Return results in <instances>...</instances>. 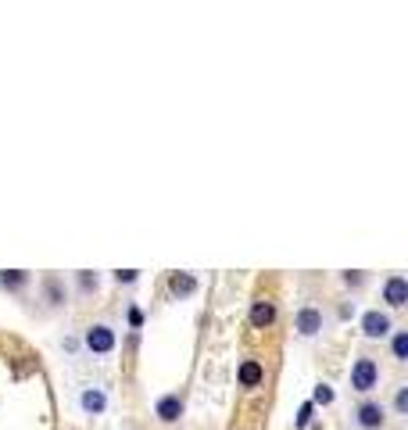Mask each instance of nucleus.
Segmentation results:
<instances>
[{
  "instance_id": "f257e3e1",
  "label": "nucleus",
  "mask_w": 408,
  "mask_h": 430,
  "mask_svg": "<svg viewBox=\"0 0 408 430\" xmlns=\"http://www.w3.org/2000/svg\"><path fill=\"white\" fill-rule=\"evenodd\" d=\"M380 384V366L369 359V355H362L355 366H351V388L355 391H373Z\"/></svg>"
},
{
  "instance_id": "f03ea898",
  "label": "nucleus",
  "mask_w": 408,
  "mask_h": 430,
  "mask_svg": "<svg viewBox=\"0 0 408 430\" xmlns=\"http://www.w3.org/2000/svg\"><path fill=\"white\" fill-rule=\"evenodd\" d=\"M86 348H90V351H97V355H107V351L115 348V330H111V327H104V322L90 327V330H86Z\"/></svg>"
},
{
  "instance_id": "7ed1b4c3",
  "label": "nucleus",
  "mask_w": 408,
  "mask_h": 430,
  "mask_svg": "<svg viewBox=\"0 0 408 430\" xmlns=\"http://www.w3.org/2000/svg\"><path fill=\"white\" fill-rule=\"evenodd\" d=\"M362 334H366V337H383V334H390V315H387V312H366Z\"/></svg>"
},
{
  "instance_id": "20e7f679",
  "label": "nucleus",
  "mask_w": 408,
  "mask_h": 430,
  "mask_svg": "<svg viewBox=\"0 0 408 430\" xmlns=\"http://www.w3.org/2000/svg\"><path fill=\"white\" fill-rule=\"evenodd\" d=\"M294 327H298V334H305V337L319 334V330H322V312H319V308H301Z\"/></svg>"
},
{
  "instance_id": "39448f33",
  "label": "nucleus",
  "mask_w": 408,
  "mask_h": 430,
  "mask_svg": "<svg viewBox=\"0 0 408 430\" xmlns=\"http://www.w3.org/2000/svg\"><path fill=\"white\" fill-rule=\"evenodd\" d=\"M154 412H158L161 423H176V419L183 416V398H180V395H165V398L158 402Z\"/></svg>"
},
{
  "instance_id": "423d86ee",
  "label": "nucleus",
  "mask_w": 408,
  "mask_h": 430,
  "mask_svg": "<svg viewBox=\"0 0 408 430\" xmlns=\"http://www.w3.org/2000/svg\"><path fill=\"white\" fill-rule=\"evenodd\" d=\"M383 301L394 305V308L404 305V301H408V280H404V277H390L387 287H383Z\"/></svg>"
},
{
  "instance_id": "0eeeda50",
  "label": "nucleus",
  "mask_w": 408,
  "mask_h": 430,
  "mask_svg": "<svg viewBox=\"0 0 408 430\" xmlns=\"http://www.w3.org/2000/svg\"><path fill=\"white\" fill-rule=\"evenodd\" d=\"M359 426H366V430H376V426H383V405H376V402H366V405H359Z\"/></svg>"
},
{
  "instance_id": "6e6552de",
  "label": "nucleus",
  "mask_w": 408,
  "mask_h": 430,
  "mask_svg": "<svg viewBox=\"0 0 408 430\" xmlns=\"http://www.w3.org/2000/svg\"><path fill=\"white\" fill-rule=\"evenodd\" d=\"M168 291L176 294V298H187V294H194V291H197V280H194L190 273H172V280H168Z\"/></svg>"
},
{
  "instance_id": "1a4fd4ad",
  "label": "nucleus",
  "mask_w": 408,
  "mask_h": 430,
  "mask_svg": "<svg viewBox=\"0 0 408 430\" xmlns=\"http://www.w3.org/2000/svg\"><path fill=\"white\" fill-rule=\"evenodd\" d=\"M104 405H107V398H104V391H100V388L83 391V409H86V412H104Z\"/></svg>"
},
{
  "instance_id": "9d476101",
  "label": "nucleus",
  "mask_w": 408,
  "mask_h": 430,
  "mask_svg": "<svg viewBox=\"0 0 408 430\" xmlns=\"http://www.w3.org/2000/svg\"><path fill=\"white\" fill-rule=\"evenodd\" d=\"M251 319H255V327H269V322L276 319V308H272L269 301H255V308H251Z\"/></svg>"
},
{
  "instance_id": "9b49d317",
  "label": "nucleus",
  "mask_w": 408,
  "mask_h": 430,
  "mask_svg": "<svg viewBox=\"0 0 408 430\" xmlns=\"http://www.w3.org/2000/svg\"><path fill=\"white\" fill-rule=\"evenodd\" d=\"M258 380H262V366H258V362H244V366H240V384H244V388H255Z\"/></svg>"
},
{
  "instance_id": "f8f14e48",
  "label": "nucleus",
  "mask_w": 408,
  "mask_h": 430,
  "mask_svg": "<svg viewBox=\"0 0 408 430\" xmlns=\"http://www.w3.org/2000/svg\"><path fill=\"white\" fill-rule=\"evenodd\" d=\"M390 348H394V359H397V362H404V359H408V334H404V330H397Z\"/></svg>"
},
{
  "instance_id": "ddd939ff",
  "label": "nucleus",
  "mask_w": 408,
  "mask_h": 430,
  "mask_svg": "<svg viewBox=\"0 0 408 430\" xmlns=\"http://www.w3.org/2000/svg\"><path fill=\"white\" fill-rule=\"evenodd\" d=\"M25 280H29V273H22V269H11V273L0 277V284H4V287H22Z\"/></svg>"
},
{
  "instance_id": "4468645a",
  "label": "nucleus",
  "mask_w": 408,
  "mask_h": 430,
  "mask_svg": "<svg viewBox=\"0 0 408 430\" xmlns=\"http://www.w3.org/2000/svg\"><path fill=\"white\" fill-rule=\"evenodd\" d=\"M312 402H315V405H330V402H333V391H330L326 384H319L315 395H312Z\"/></svg>"
},
{
  "instance_id": "2eb2a0df",
  "label": "nucleus",
  "mask_w": 408,
  "mask_h": 430,
  "mask_svg": "<svg viewBox=\"0 0 408 430\" xmlns=\"http://www.w3.org/2000/svg\"><path fill=\"white\" fill-rule=\"evenodd\" d=\"M47 294H50V301L54 305H62L65 298H62V291H57V277H47Z\"/></svg>"
},
{
  "instance_id": "dca6fc26",
  "label": "nucleus",
  "mask_w": 408,
  "mask_h": 430,
  "mask_svg": "<svg viewBox=\"0 0 408 430\" xmlns=\"http://www.w3.org/2000/svg\"><path fill=\"white\" fill-rule=\"evenodd\" d=\"M394 409H397V412H408V388H401V391H397V398H394Z\"/></svg>"
},
{
  "instance_id": "f3484780",
  "label": "nucleus",
  "mask_w": 408,
  "mask_h": 430,
  "mask_svg": "<svg viewBox=\"0 0 408 430\" xmlns=\"http://www.w3.org/2000/svg\"><path fill=\"white\" fill-rule=\"evenodd\" d=\"M308 423H312V402H305L298 412V426H308Z\"/></svg>"
},
{
  "instance_id": "a211bd4d",
  "label": "nucleus",
  "mask_w": 408,
  "mask_h": 430,
  "mask_svg": "<svg viewBox=\"0 0 408 430\" xmlns=\"http://www.w3.org/2000/svg\"><path fill=\"white\" fill-rule=\"evenodd\" d=\"M115 280H119V284H133V280H136V269H119V273H115Z\"/></svg>"
},
{
  "instance_id": "6ab92c4d",
  "label": "nucleus",
  "mask_w": 408,
  "mask_h": 430,
  "mask_svg": "<svg viewBox=\"0 0 408 430\" xmlns=\"http://www.w3.org/2000/svg\"><path fill=\"white\" fill-rule=\"evenodd\" d=\"M79 284H83V287L90 291V287H97V277H90V273H83V277H79Z\"/></svg>"
},
{
  "instance_id": "aec40b11",
  "label": "nucleus",
  "mask_w": 408,
  "mask_h": 430,
  "mask_svg": "<svg viewBox=\"0 0 408 430\" xmlns=\"http://www.w3.org/2000/svg\"><path fill=\"white\" fill-rule=\"evenodd\" d=\"M129 322H133V327H140V322H144V315H140V308H129Z\"/></svg>"
}]
</instances>
